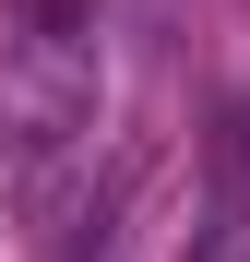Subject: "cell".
<instances>
[{
  "label": "cell",
  "mask_w": 250,
  "mask_h": 262,
  "mask_svg": "<svg viewBox=\"0 0 250 262\" xmlns=\"http://www.w3.org/2000/svg\"><path fill=\"white\" fill-rule=\"evenodd\" d=\"M107 96L83 0H0V155H60Z\"/></svg>",
  "instance_id": "cell-1"
}]
</instances>
